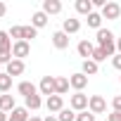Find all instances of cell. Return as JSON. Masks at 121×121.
<instances>
[{"label": "cell", "instance_id": "obj_23", "mask_svg": "<svg viewBox=\"0 0 121 121\" xmlns=\"http://www.w3.org/2000/svg\"><path fill=\"white\" fill-rule=\"evenodd\" d=\"M57 119H59V121H76V112H74L71 107H69V109L64 107L62 112H59V114H57Z\"/></svg>", "mask_w": 121, "mask_h": 121}, {"label": "cell", "instance_id": "obj_21", "mask_svg": "<svg viewBox=\"0 0 121 121\" xmlns=\"http://www.w3.org/2000/svg\"><path fill=\"white\" fill-rule=\"evenodd\" d=\"M97 62H93V59H83V74L86 76H93V74H97Z\"/></svg>", "mask_w": 121, "mask_h": 121}, {"label": "cell", "instance_id": "obj_4", "mask_svg": "<svg viewBox=\"0 0 121 121\" xmlns=\"http://www.w3.org/2000/svg\"><path fill=\"white\" fill-rule=\"evenodd\" d=\"M45 107H48L50 114H59V112L64 109V100H62V95H50V97L45 100Z\"/></svg>", "mask_w": 121, "mask_h": 121}, {"label": "cell", "instance_id": "obj_31", "mask_svg": "<svg viewBox=\"0 0 121 121\" xmlns=\"http://www.w3.org/2000/svg\"><path fill=\"white\" fill-rule=\"evenodd\" d=\"M112 104H114V112H121V95H116L112 100Z\"/></svg>", "mask_w": 121, "mask_h": 121}, {"label": "cell", "instance_id": "obj_27", "mask_svg": "<svg viewBox=\"0 0 121 121\" xmlns=\"http://www.w3.org/2000/svg\"><path fill=\"white\" fill-rule=\"evenodd\" d=\"M107 57H109V55H107L102 48H95V52H93V62H97V64H100V62H104Z\"/></svg>", "mask_w": 121, "mask_h": 121}, {"label": "cell", "instance_id": "obj_30", "mask_svg": "<svg viewBox=\"0 0 121 121\" xmlns=\"http://www.w3.org/2000/svg\"><path fill=\"white\" fill-rule=\"evenodd\" d=\"M112 67H114V69H119V71H121V55H119V52H116V55H114V57H112Z\"/></svg>", "mask_w": 121, "mask_h": 121}, {"label": "cell", "instance_id": "obj_7", "mask_svg": "<svg viewBox=\"0 0 121 121\" xmlns=\"http://www.w3.org/2000/svg\"><path fill=\"white\" fill-rule=\"evenodd\" d=\"M24 69H26V67H24V59H12V62L5 67V74L14 78V76H22V74H24Z\"/></svg>", "mask_w": 121, "mask_h": 121}, {"label": "cell", "instance_id": "obj_13", "mask_svg": "<svg viewBox=\"0 0 121 121\" xmlns=\"http://www.w3.org/2000/svg\"><path fill=\"white\" fill-rule=\"evenodd\" d=\"M76 50H78V55H81V57H86V59H93V52H95V45H93L90 40H81Z\"/></svg>", "mask_w": 121, "mask_h": 121}, {"label": "cell", "instance_id": "obj_32", "mask_svg": "<svg viewBox=\"0 0 121 121\" xmlns=\"http://www.w3.org/2000/svg\"><path fill=\"white\" fill-rule=\"evenodd\" d=\"M107 121H121V112H112V114H107Z\"/></svg>", "mask_w": 121, "mask_h": 121}, {"label": "cell", "instance_id": "obj_24", "mask_svg": "<svg viewBox=\"0 0 121 121\" xmlns=\"http://www.w3.org/2000/svg\"><path fill=\"white\" fill-rule=\"evenodd\" d=\"M40 104H43V100H40V95H38V93H36V95H31V97H26V109H33V112H36Z\"/></svg>", "mask_w": 121, "mask_h": 121}, {"label": "cell", "instance_id": "obj_38", "mask_svg": "<svg viewBox=\"0 0 121 121\" xmlns=\"http://www.w3.org/2000/svg\"><path fill=\"white\" fill-rule=\"evenodd\" d=\"M0 74H5V71H3V64H0Z\"/></svg>", "mask_w": 121, "mask_h": 121}, {"label": "cell", "instance_id": "obj_17", "mask_svg": "<svg viewBox=\"0 0 121 121\" xmlns=\"http://www.w3.org/2000/svg\"><path fill=\"white\" fill-rule=\"evenodd\" d=\"M19 93H22V95H24V100H26V97L36 95V93H38V88H36L33 83H29V81H22V83H19Z\"/></svg>", "mask_w": 121, "mask_h": 121}, {"label": "cell", "instance_id": "obj_2", "mask_svg": "<svg viewBox=\"0 0 121 121\" xmlns=\"http://www.w3.org/2000/svg\"><path fill=\"white\" fill-rule=\"evenodd\" d=\"M88 102H90V97L83 95V93H74V95L69 97V107H71L74 112H86V109H88Z\"/></svg>", "mask_w": 121, "mask_h": 121}, {"label": "cell", "instance_id": "obj_26", "mask_svg": "<svg viewBox=\"0 0 121 121\" xmlns=\"http://www.w3.org/2000/svg\"><path fill=\"white\" fill-rule=\"evenodd\" d=\"M10 38H14V43L17 40H24V26H12L10 29Z\"/></svg>", "mask_w": 121, "mask_h": 121}, {"label": "cell", "instance_id": "obj_36", "mask_svg": "<svg viewBox=\"0 0 121 121\" xmlns=\"http://www.w3.org/2000/svg\"><path fill=\"white\" fill-rule=\"evenodd\" d=\"M116 52L121 55V38H116Z\"/></svg>", "mask_w": 121, "mask_h": 121}, {"label": "cell", "instance_id": "obj_28", "mask_svg": "<svg viewBox=\"0 0 121 121\" xmlns=\"http://www.w3.org/2000/svg\"><path fill=\"white\" fill-rule=\"evenodd\" d=\"M76 121H95V114H93L90 109H86V112H78V114H76Z\"/></svg>", "mask_w": 121, "mask_h": 121}, {"label": "cell", "instance_id": "obj_19", "mask_svg": "<svg viewBox=\"0 0 121 121\" xmlns=\"http://www.w3.org/2000/svg\"><path fill=\"white\" fill-rule=\"evenodd\" d=\"M14 109V97L12 95H0V112H12Z\"/></svg>", "mask_w": 121, "mask_h": 121}, {"label": "cell", "instance_id": "obj_18", "mask_svg": "<svg viewBox=\"0 0 121 121\" xmlns=\"http://www.w3.org/2000/svg\"><path fill=\"white\" fill-rule=\"evenodd\" d=\"M45 24H48V14H45L43 10H40V12H36V14L31 17V26H36V29H43Z\"/></svg>", "mask_w": 121, "mask_h": 121}, {"label": "cell", "instance_id": "obj_10", "mask_svg": "<svg viewBox=\"0 0 121 121\" xmlns=\"http://www.w3.org/2000/svg\"><path fill=\"white\" fill-rule=\"evenodd\" d=\"M52 45H55L57 50H67V48H69V36H67L64 31H55V33H52Z\"/></svg>", "mask_w": 121, "mask_h": 121}, {"label": "cell", "instance_id": "obj_3", "mask_svg": "<svg viewBox=\"0 0 121 121\" xmlns=\"http://www.w3.org/2000/svg\"><path fill=\"white\" fill-rule=\"evenodd\" d=\"M29 52H31V43H26V40H17L12 45V57L14 59H24V57H29Z\"/></svg>", "mask_w": 121, "mask_h": 121}, {"label": "cell", "instance_id": "obj_14", "mask_svg": "<svg viewBox=\"0 0 121 121\" xmlns=\"http://www.w3.org/2000/svg\"><path fill=\"white\" fill-rule=\"evenodd\" d=\"M10 121H29V109L26 107H14L10 112Z\"/></svg>", "mask_w": 121, "mask_h": 121}, {"label": "cell", "instance_id": "obj_8", "mask_svg": "<svg viewBox=\"0 0 121 121\" xmlns=\"http://www.w3.org/2000/svg\"><path fill=\"white\" fill-rule=\"evenodd\" d=\"M121 14V5L119 3H107L102 7V19H119Z\"/></svg>", "mask_w": 121, "mask_h": 121}, {"label": "cell", "instance_id": "obj_22", "mask_svg": "<svg viewBox=\"0 0 121 121\" xmlns=\"http://www.w3.org/2000/svg\"><path fill=\"white\" fill-rule=\"evenodd\" d=\"M12 38H10V33L7 31H0V50H12Z\"/></svg>", "mask_w": 121, "mask_h": 121}, {"label": "cell", "instance_id": "obj_11", "mask_svg": "<svg viewBox=\"0 0 121 121\" xmlns=\"http://www.w3.org/2000/svg\"><path fill=\"white\" fill-rule=\"evenodd\" d=\"M43 12L50 17V14H59L62 12V3L59 0H43Z\"/></svg>", "mask_w": 121, "mask_h": 121}, {"label": "cell", "instance_id": "obj_37", "mask_svg": "<svg viewBox=\"0 0 121 121\" xmlns=\"http://www.w3.org/2000/svg\"><path fill=\"white\" fill-rule=\"evenodd\" d=\"M29 121H43V119H40V116H33V114H31V116H29Z\"/></svg>", "mask_w": 121, "mask_h": 121}, {"label": "cell", "instance_id": "obj_29", "mask_svg": "<svg viewBox=\"0 0 121 121\" xmlns=\"http://www.w3.org/2000/svg\"><path fill=\"white\" fill-rule=\"evenodd\" d=\"M36 33H38L36 26H24V40H26V43H29L31 38H36Z\"/></svg>", "mask_w": 121, "mask_h": 121}, {"label": "cell", "instance_id": "obj_12", "mask_svg": "<svg viewBox=\"0 0 121 121\" xmlns=\"http://www.w3.org/2000/svg\"><path fill=\"white\" fill-rule=\"evenodd\" d=\"M62 31H64L67 36H71V33H78V31H81V22H78V19H74V17H69V19H64V24H62Z\"/></svg>", "mask_w": 121, "mask_h": 121}, {"label": "cell", "instance_id": "obj_20", "mask_svg": "<svg viewBox=\"0 0 121 121\" xmlns=\"http://www.w3.org/2000/svg\"><path fill=\"white\" fill-rule=\"evenodd\" d=\"M88 26H93V29H102V12H93V14H88Z\"/></svg>", "mask_w": 121, "mask_h": 121}, {"label": "cell", "instance_id": "obj_15", "mask_svg": "<svg viewBox=\"0 0 121 121\" xmlns=\"http://www.w3.org/2000/svg\"><path fill=\"white\" fill-rule=\"evenodd\" d=\"M67 90H69V78L55 76V95H64Z\"/></svg>", "mask_w": 121, "mask_h": 121}, {"label": "cell", "instance_id": "obj_25", "mask_svg": "<svg viewBox=\"0 0 121 121\" xmlns=\"http://www.w3.org/2000/svg\"><path fill=\"white\" fill-rule=\"evenodd\" d=\"M10 88H12V76L0 74V93H7Z\"/></svg>", "mask_w": 121, "mask_h": 121}, {"label": "cell", "instance_id": "obj_1", "mask_svg": "<svg viewBox=\"0 0 121 121\" xmlns=\"http://www.w3.org/2000/svg\"><path fill=\"white\" fill-rule=\"evenodd\" d=\"M95 40H97V48H102L109 57L116 55V38H114V33L109 29H100L97 36H95Z\"/></svg>", "mask_w": 121, "mask_h": 121}, {"label": "cell", "instance_id": "obj_16", "mask_svg": "<svg viewBox=\"0 0 121 121\" xmlns=\"http://www.w3.org/2000/svg\"><path fill=\"white\" fill-rule=\"evenodd\" d=\"M76 12L78 14H93L95 10H93V0H76Z\"/></svg>", "mask_w": 121, "mask_h": 121}, {"label": "cell", "instance_id": "obj_33", "mask_svg": "<svg viewBox=\"0 0 121 121\" xmlns=\"http://www.w3.org/2000/svg\"><path fill=\"white\" fill-rule=\"evenodd\" d=\"M5 12H7V5H5V3H0V17H5Z\"/></svg>", "mask_w": 121, "mask_h": 121}, {"label": "cell", "instance_id": "obj_6", "mask_svg": "<svg viewBox=\"0 0 121 121\" xmlns=\"http://www.w3.org/2000/svg\"><path fill=\"white\" fill-rule=\"evenodd\" d=\"M88 109H90L93 114H104V112H107V102H104V97H102V95H93L90 102H88Z\"/></svg>", "mask_w": 121, "mask_h": 121}, {"label": "cell", "instance_id": "obj_5", "mask_svg": "<svg viewBox=\"0 0 121 121\" xmlns=\"http://www.w3.org/2000/svg\"><path fill=\"white\" fill-rule=\"evenodd\" d=\"M69 86H71L76 93H83V88L88 86V76H86L83 71H81V74H71V76H69Z\"/></svg>", "mask_w": 121, "mask_h": 121}, {"label": "cell", "instance_id": "obj_34", "mask_svg": "<svg viewBox=\"0 0 121 121\" xmlns=\"http://www.w3.org/2000/svg\"><path fill=\"white\" fill-rule=\"evenodd\" d=\"M0 121H10V114L7 112H0Z\"/></svg>", "mask_w": 121, "mask_h": 121}, {"label": "cell", "instance_id": "obj_9", "mask_svg": "<svg viewBox=\"0 0 121 121\" xmlns=\"http://www.w3.org/2000/svg\"><path fill=\"white\" fill-rule=\"evenodd\" d=\"M40 95H55V76H43L40 78V86H38Z\"/></svg>", "mask_w": 121, "mask_h": 121}, {"label": "cell", "instance_id": "obj_35", "mask_svg": "<svg viewBox=\"0 0 121 121\" xmlns=\"http://www.w3.org/2000/svg\"><path fill=\"white\" fill-rule=\"evenodd\" d=\"M43 121H59V119H57V116H52V114H50V116H45V119H43Z\"/></svg>", "mask_w": 121, "mask_h": 121}]
</instances>
